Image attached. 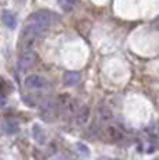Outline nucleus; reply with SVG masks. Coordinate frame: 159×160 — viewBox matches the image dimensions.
Listing matches in <instances>:
<instances>
[{"instance_id": "nucleus-6", "label": "nucleus", "mask_w": 159, "mask_h": 160, "mask_svg": "<svg viewBox=\"0 0 159 160\" xmlns=\"http://www.w3.org/2000/svg\"><path fill=\"white\" fill-rule=\"evenodd\" d=\"M0 128H2V132H4V134L13 135L20 131V124L17 121H14V120H4L0 124Z\"/></svg>"}, {"instance_id": "nucleus-7", "label": "nucleus", "mask_w": 159, "mask_h": 160, "mask_svg": "<svg viewBox=\"0 0 159 160\" xmlns=\"http://www.w3.org/2000/svg\"><path fill=\"white\" fill-rule=\"evenodd\" d=\"M88 118H90V109L87 106L78 107L77 113H75V124L81 127L88 121Z\"/></svg>"}, {"instance_id": "nucleus-14", "label": "nucleus", "mask_w": 159, "mask_h": 160, "mask_svg": "<svg viewBox=\"0 0 159 160\" xmlns=\"http://www.w3.org/2000/svg\"><path fill=\"white\" fill-rule=\"evenodd\" d=\"M4 87H7V82H6L4 79L0 78V95L4 93Z\"/></svg>"}, {"instance_id": "nucleus-17", "label": "nucleus", "mask_w": 159, "mask_h": 160, "mask_svg": "<svg viewBox=\"0 0 159 160\" xmlns=\"http://www.w3.org/2000/svg\"><path fill=\"white\" fill-rule=\"evenodd\" d=\"M0 132H2V128H0Z\"/></svg>"}, {"instance_id": "nucleus-18", "label": "nucleus", "mask_w": 159, "mask_h": 160, "mask_svg": "<svg viewBox=\"0 0 159 160\" xmlns=\"http://www.w3.org/2000/svg\"><path fill=\"white\" fill-rule=\"evenodd\" d=\"M158 22H159V18H158Z\"/></svg>"}, {"instance_id": "nucleus-2", "label": "nucleus", "mask_w": 159, "mask_h": 160, "mask_svg": "<svg viewBox=\"0 0 159 160\" xmlns=\"http://www.w3.org/2000/svg\"><path fill=\"white\" fill-rule=\"evenodd\" d=\"M41 117L45 121H54L59 114V107H57V100L54 98H45L41 103Z\"/></svg>"}, {"instance_id": "nucleus-9", "label": "nucleus", "mask_w": 159, "mask_h": 160, "mask_svg": "<svg viewBox=\"0 0 159 160\" xmlns=\"http://www.w3.org/2000/svg\"><path fill=\"white\" fill-rule=\"evenodd\" d=\"M2 21L3 24H4L7 28L10 29H14L17 25V18L16 15H14L13 13H10V11H4V13L2 14Z\"/></svg>"}, {"instance_id": "nucleus-4", "label": "nucleus", "mask_w": 159, "mask_h": 160, "mask_svg": "<svg viewBox=\"0 0 159 160\" xmlns=\"http://www.w3.org/2000/svg\"><path fill=\"white\" fill-rule=\"evenodd\" d=\"M36 63V54L33 52H25L24 54H21L20 60H18V67L21 71H27V70L32 68Z\"/></svg>"}, {"instance_id": "nucleus-1", "label": "nucleus", "mask_w": 159, "mask_h": 160, "mask_svg": "<svg viewBox=\"0 0 159 160\" xmlns=\"http://www.w3.org/2000/svg\"><path fill=\"white\" fill-rule=\"evenodd\" d=\"M59 21V15L48 10H39L31 14L24 24L23 35H21V46L24 50H28L33 45L36 36L44 33L48 28Z\"/></svg>"}, {"instance_id": "nucleus-3", "label": "nucleus", "mask_w": 159, "mask_h": 160, "mask_svg": "<svg viewBox=\"0 0 159 160\" xmlns=\"http://www.w3.org/2000/svg\"><path fill=\"white\" fill-rule=\"evenodd\" d=\"M24 85L28 89H45L48 87V81L44 77L32 74V75H28L24 79Z\"/></svg>"}, {"instance_id": "nucleus-16", "label": "nucleus", "mask_w": 159, "mask_h": 160, "mask_svg": "<svg viewBox=\"0 0 159 160\" xmlns=\"http://www.w3.org/2000/svg\"><path fill=\"white\" fill-rule=\"evenodd\" d=\"M96 160H113V159H110V158H105V156H103V158H99V159H96Z\"/></svg>"}, {"instance_id": "nucleus-12", "label": "nucleus", "mask_w": 159, "mask_h": 160, "mask_svg": "<svg viewBox=\"0 0 159 160\" xmlns=\"http://www.w3.org/2000/svg\"><path fill=\"white\" fill-rule=\"evenodd\" d=\"M98 113H99V120H100L102 122H109V121H112L113 114H112V112L108 109V107H100Z\"/></svg>"}, {"instance_id": "nucleus-8", "label": "nucleus", "mask_w": 159, "mask_h": 160, "mask_svg": "<svg viewBox=\"0 0 159 160\" xmlns=\"http://www.w3.org/2000/svg\"><path fill=\"white\" fill-rule=\"evenodd\" d=\"M63 81L66 85H69V87H74V85H77L80 81H81V75H80V72L77 71H67L64 72L63 75Z\"/></svg>"}, {"instance_id": "nucleus-15", "label": "nucleus", "mask_w": 159, "mask_h": 160, "mask_svg": "<svg viewBox=\"0 0 159 160\" xmlns=\"http://www.w3.org/2000/svg\"><path fill=\"white\" fill-rule=\"evenodd\" d=\"M59 160H73V159H70V158H67V156H60Z\"/></svg>"}, {"instance_id": "nucleus-11", "label": "nucleus", "mask_w": 159, "mask_h": 160, "mask_svg": "<svg viewBox=\"0 0 159 160\" xmlns=\"http://www.w3.org/2000/svg\"><path fill=\"white\" fill-rule=\"evenodd\" d=\"M77 2H78V0H57L60 8H62L64 13H70V11H71L73 8L75 7Z\"/></svg>"}, {"instance_id": "nucleus-5", "label": "nucleus", "mask_w": 159, "mask_h": 160, "mask_svg": "<svg viewBox=\"0 0 159 160\" xmlns=\"http://www.w3.org/2000/svg\"><path fill=\"white\" fill-rule=\"evenodd\" d=\"M103 135H105V139L108 141V142H119V141L123 138V131H121L117 125L110 124L105 128Z\"/></svg>"}, {"instance_id": "nucleus-10", "label": "nucleus", "mask_w": 159, "mask_h": 160, "mask_svg": "<svg viewBox=\"0 0 159 160\" xmlns=\"http://www.w3.org/2000/svg\"><path fill=\"white\" fill-rule=\"evenodd\" d=\"M33 138H35V141L38 143H41V145H44L45 141H46V135H45V131L42 130L39 125H33Z\"/></svg>"}, {"instance_id": "nucleus-13", "label": "nucleus", "mask_w": 159, "mask_h": 160, "mask_svg": "<svg viewBox=\"0 0 159 160\" xmlns=\"http://www.w3.org/2000/svg\"><path fill=\"white\" fill-rule=\"evenodd\" d=\"M75 149H77V152L82 156V158H90L91 150H90V148L85 145V143H82V142H77V143H75Z\"/></svg>"}]
</instances>
